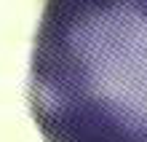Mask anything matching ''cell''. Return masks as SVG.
Returning <instances> with one entry per match:
<instances>
[{
  "label": "cell",
  "mask_w": 147,
  "mask_h": 142,
  "mask_svg": "<svg viewBox=\"0 0 147 142\" xmlns=\"http://www.w3.org/2000/svg\"><path fill=\"white\" fill-rule=\"evenodd\" d=\"M30 107L48 142H147V0L48 3Z\"/></svg>",
  "instance_id": "6da1fadb"
}]
</instances>
